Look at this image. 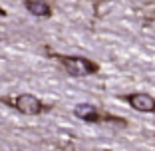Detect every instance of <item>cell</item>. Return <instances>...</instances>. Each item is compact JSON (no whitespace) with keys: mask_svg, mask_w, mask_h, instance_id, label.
<instances>
[{"mask_svg":"<svg viewBox=\"0 0 155 151\" xmlns=\"http://www.w3.org/2000/svg\"><path fill=\"white\" fill-rule=\"evenodd\" d=\"M14 107H16L20 113H24V115H38V113L44 111L42 101L38 100L36 96H32V94H20V96H16Z\"/></svg>","mask_w":155,"mask_h":151,"instance_id":"cell-3","label":"cell"},{"mask_svg":"<svg viewBox=\"0 0 155 151\" xmlns=\"http://www.w3.org/2000/svg\"><path fill=\"white\" fill-rule=\"evenodd\" d=\"M74 113L78 115L80 119L87 121V123H100V121H111V123H119V125H125L127 121L123 117H115V115H107V113H100L96 105L91 103H78L74 107Z\"/></svg>","mask_w":155,"mask_h":151,"instance_id":"cell-2","label":"cell"},{"mask_svg":"<svg viewBox=\"0 0 155 151\" xmlns=\"http://www.w3.org/2000/svg\"><path fill=\"white\" fill-rule=\"evenodd\" d=\"M24 6H26V10L30 14L40 16V18H48V16L52 14V8L46 4L44 0H26V2H24Z\"/></svg>","mask_w":155,"mask_h":151,"instance_id":"cell-5","label":"cell"},{"mask_svg":"<svg viewBox=\"0 0 155 151\" xmlns=\"http://www.w3.org/2000/svg\"><path fill=\"white\" fill-rule=\"evenodd\" d=\"M123 100L131 105L133 110L141 111V113H151L155 111V97H151L145 92H135V94H127L123 96Z\"/></svg>","mask_w":155,"mask_h":151,"instance_id":"cell-4","label":"cell"},{"mask_svg":"<svg viewBox=\"0 0 155 151\" xmlns=\"http://www.w3.org/2000/svg\"><path fill=\"white\" fill-rule=\"evenodd\" d=\"M56 60H60V64L64 66V70L72 76V78H86V76H94L100 72V66L91 60L84 58V56H62L56 54Z\"/></svg>","mask_w":155,"mask_h":151,"instance_id":"cell-1","label":"cell"},{"mask_svg":"<svg viewBox=\"0 0 155 151\" xmlns=\"http://www.w3.org/2000/svg\"><path fill=\"white\" fill-rule=\"evenodd\" d=\"M2 16H6V12H4L2 8H0V18H2Z\"/></svg>","mask_w":155,"mask_h":151,"instance_id":"cell-6","label":"cell"}]
</instances>
